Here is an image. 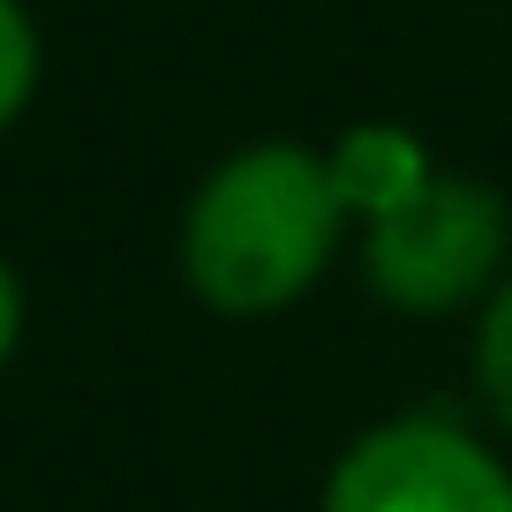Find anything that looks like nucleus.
Returning a JSON list of instances; mask_svg holds the SVG:
<instances>
[{"label":"nucleus","instance_id":"nucleus-5","mask_svg":"<svg viewBox=\"0 0 512 512\" xmlns=\"http://www.w3.org/2000/svg\"><path fill=\"white\" fill-rule=\"evenodd\" d=\"M38 76H46V46H38V23L23 0H0V136L31 113Z\"/></svg>","mask_w":512,"mask_h":512},{"label":"nucleus","instance_id":"nucleus-3","mask_svg":"<svg viewBox=\"0 0 512 512\" xmlns=\"http://www.w3.org/2000/svg\"><path fill=\"white\" fill-rule=\"evenodd\" d=\"M324 512H512V475L460 422L400 415L339 452Z\"/></svg>","mask_w":512,"mask_h":512},{"label":"nucleus","instance_id":"nucleus-4","mask_svg":"<svg viewBox=\"0 0 512 512\" xmlns=\"http://www.w3.org/2000/svg\"><path fill=\"white\" fill-rule=\"evenodd\" d=\"M324 166H332V189H339V204L347 211H362V219H384V211H400L407 196H422L430 189V151L407 136V128H392V121H362V128H347L332 151H324Z\"/></svg>","mask_w":512,"mask_h":512},{"label":"nucleus","instance_id":"nucleus-6","mask_svg":"<svg viewBox=\"0 0 512 512\" xmlns=\"http://www.w3.org/2000/svg\"><path fill=\"white\" fill-rule=\"evenodd\" d=\"M475 392H482V407L512 430V279L482 302V324H475Z\"/></svg>","mask_w":512,"mask_h":512},{"label":"nucleus","instance_id":"nucleus-1","mask_svg":"<svg viewBox=\"0 0 512 512\" xmlns=\"http://www.w3.org/2000/svg\"><path fill=\"white\" fill-rule=\"evenodd\" d=\"M347 204L324 151L272 136L196 181L181 211V279L219 317H272L324 279Z\"/></svg>","mask_w":512,"mask_h":512},{"label":"nucleus","instance_id":"nucleus-7","mask_svg":"<svg viewBox=\"0 0 512 512\" xmlns=\"http://www.w3.org/2000/svg\"><path fill=\"white\" fill-rule=\"evenodd\" d=\"M23 317H31V309H23V279H16V264L0 256V369L16 362V347H23Z\"/></svg>","mask_w":512,"mask_h":512},{"label":"nucleus","instance_id":"nucleus-2","mask_svg":"<svg viewBox=\"0 0 512 512\" xmlns=\"http://www.w3.org/2000/svg\"><path fill=\"white\" fill-rule=\"evenodd\" d=\"M505 249H512L505 196L482 189V181L430 174L422 196L369 219L362 272L377 287V302L407 309V317H452L505 272Z\"/></svg>","mask_w":512,"mask_h":512}]
</instances>
